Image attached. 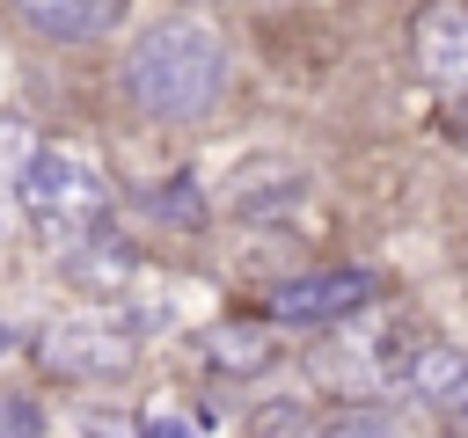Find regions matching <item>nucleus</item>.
Returning <instances> with one entry per match:
<instances>
[{
  "mask_svg": "<svg viewBox=\"0 0 468 438\" xmlns=\"http://www.w3.org/2000/svg\"><path fill=\"white\" fill-rule=\"evenodd\" d=\"M219 88H227V44L197 15H161L124 51V95L146 117H168V124L205 117L219 102Z\"/></svg>",
  "mask_w": 468,
  "mask_h": 438,
  "instance_id": "f257e3e1",
  "label": "nucleus"
},
{
  "mask_svg": "<svg viewBox=\"0 0 468 438\" xmlns=\"http://www.w3.org/2000/svg\"><path fill=\"white\" fill-rule=\"evenodd\" d=\"M15 204L58 248H73V241H88V234L110 226V182H102V168L80 146H44L37 139V153H29L22 182H15Z\"/></svg>",
  "mask_w": 468,
  "mask_h": 438,
  "instance_id": "f03ea898",
  "label": "nucleus"
},
{
  "mask_svg": "<svg viewBox=\"0 0 468 438\" xmlns=\"http://www.w3.org/2000/svg\"><path fill=\"white\" fill-rule=\"evenodd\" d=\"M44 365L58 372V380H117L124 365H132V336H124V321H110V314H66V321H51L44 328Z\"/></svg>",
  "mask_w": 468,
  "mask_h": 438,
  "instance_id": "7ed1b4c3",
  "label": "nucleus"
},
{
  "mask_svg": "<svg viewBox=\"0 0 468 438\" xmlns=\"http://www.w3.org/2000/svg\"><path fill=\"white\" fill-rule=\"evenodd\" d=\"M410 44H417V66L439 95H468V0H424L417 22H410Z\"/></svg>",
  "mask_w": 468,
  "mask_h": 438,
  "instance_id": "20e7f679",
  "label": "nucleus"
},
{
  "mask_svg": "<svg viewBox=\"0 0 468 438\" xmlns=\"http://www.w3.org/2000/svg\"><path fill=\"white\" fill-rule=\"evenodd\" d=\"M373 299V270L344 263V270H314V277H292L271 292V314L278 321H344Z\"/></svg>",
  "mask_w": 468,
  "mask_h": 438,
  "instance_id": "39448f33",
  "label": "nucleus"
},
{
  "mask_svg": "<svg viewBox=\"0 0 468 438\" xmlns=\"http://www.w3.org/2000/svg\"><path fill=\"white\" fill-rule=\"evenodd\" d=\"M402 387L439 416H468V350L461 343H417L402 365Z\"/></svg>",
  "mask_w": 468,
  "mask_h": 438,
  "instance_id": "423d86ee",
  "label": "nucleus"
},
{
  "mask_svg": "<svg viewBox=\"0 0 468 438\" xmlns=\"http://www.w3.org/2000/svg\"><path fill=\"white\" fill-rule=\"evenodd\" d=\"M22 15L44 29V36H66V44H88L102 29H117L124 0H22Z\"/></svg>",
  "mask_w": 468,
  "mask_h": 438,
  "instance_id": "0eeeda50",
  "label": "nucleus"
},
{
  "mask_svg": "<svg viewBox=\"0 0 468 438\" xmlns=\"http://www.w3.org/2000/svg\"><path fill=\"white\" fill-rule=\"evenodd\" d=\"M292 197H300V168H285V161H263V153H256V161L234 175V190H227V204H234L241 219H256V212L271 219V212H285Z\"/></svg>",
  "mask_w": 468,
  "mask_h": 438,
  "instance_id": "6e6552de",
  "label": "nucleus"
},
{
  "mask_svg": "<svg viewBox=\"0 0 468 438\" xmlns=\"http://www.w3.org/2000/svg\"><path fill=\"white\" fill-rule=\"evenodd\" d=\"M66 277L73 285H95V292H124L132 285V248L102 226V234H88V241L66 248Z\"/></svg>",
  "mask_w": 468,
  "mask_h": 438,
  "instance_id": "1a4fd4ad",
  "label": "nucleus"
},
{
  "mask_svg": "<svg viewBox=\"0 0 468 438\" xmlns=\"http://www.w3.org/2000/svg\"><path fill=\"white\" fill-rule=\"evenodd\" d=\"M205 358H212L219 372H256V365H271V336H263L256 321H219V328L205 336Z\"/></svg>",
  "mask_w": 468,
  "mask_h": 438,
  "instance_id": "9d476101",
  "label": "nucleus"
},
{
  "mask_svg": "<svg viewBox=\"0 0 468 438\" xmlns=\"http://www.w3.org/2000/svg\"><path fill=\"white\" fill-rule=\"evenodd\" d=\"M314 438H395V423L380 409H336V416L314 423Z\"/></svg>",
  "mask_w": 468,
  "mask_h": 438,
  "instance_id": "9b49d317",
  "label": "nucleus"
},
{
  "mask_svg": "<svg viewBox=\"0 0 468 438\" xmlns=\"http://www.w3.org/2000/svg\"><path fill=\"white\" fill-rule=\"evenodd\" d=\"M29 153H37V131H29L22 117H0V182H22Z\"/></svg>",
  "mask_w": 468,
  "mask_h": 438,
  "instance_id": "f8f14e48",
  "label": "nucleus"
},
{
  "mask_svg": "<svg viewBox=\"0 0 468 438\" xmlns=\"http://www.w3.org/2000/svg\"><path fill=\"white\" fill-rule=\"evenodd\" d=\"M37 431H44L37 402L29 394H0V438H37Z\"/></svg>",
  "mask_w": 468,
  "mask_h": 438,
  "instance_id": "ddd939ff",
  "label": "nucleus"
},
{
  "mask_svg": "<svg viewBox=\"0 0 468 438\" xmlns=\"http://www.w3.org/2000/svg\"><path fill=\"white\" fill-rule=\"evenodd\" d=\"M154 204L168 212V226H197V219H205V204H197V190H190V182H168Z\"/></svg>",
  "mask_w": 468,
  "mask_h": 438,
  "instance_id": "4468645a",
  "label": "nucleus"
},
{
  "mask_svg": "<svg viewBox=\"0 0 468 438\" xmlns=\"http://www.w3.org/2000/svg\"><path fill=\"white\" fill-rule=\"evenodd\" d=\"M300 431V409H271V416H256V438H292Z\"/></svg>",
  "mask_w": 468,
  "mask_h": 438,
  "instance_id": "2eb2a0df",
  "label": "nucleus"
},
{
  "mask_svg": "<svg viewBox=\"0 0 468 438\" xmlns=\"http://www.w3.org/2000/svg\"><path fill=\"white\" fill-rule=\"evenodd\" d=\"M139 438H197V431H190V423H176V416H161V423H146Z\"/></svg>",
  "mask_w": 468,
  "mask_h": 438,
  "instance_id": "dca6fc26",
  "label": "nucleus"
},
{
  "mask_svg": "<svg viewBox=\"0 0 468 438\" xmlns=\"http://www.w3.org/2000/svg\"><path fill=\"white\" fill-rule=\"evenodd\" d=\"M88 431H95V438H124V423H117V416H88Z\"/></svg>",
  "mask_w": 468,
  "mask_h": 438,
  "instance_id": "f3484780",
  "label": "nucleus"
},
{
  "mask_svg": "<svg viewBox=\"0 0 468 438\" xmlns=\"http://www.w3.org/2000/svg\"><path fill=\"white\" fill-rule=\"evenodd\" d=\"M453 131H461V139H468V95H461V110H453Z\"/></svg>",
  "mask_w": 468,
  "mask_h": 438,
  "instance_id": "a211bd4d",
  "label": "nucleus"
}]
</instances>
